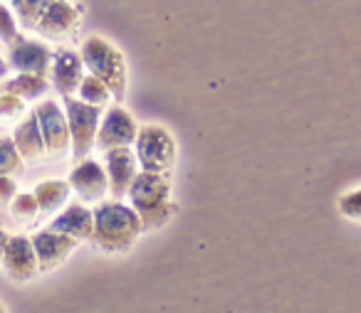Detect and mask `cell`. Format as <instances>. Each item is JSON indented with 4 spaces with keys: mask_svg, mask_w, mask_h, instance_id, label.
<instances>
[{
    "mask_svg": "<svg viewBox=\"0 0 361 313\" xmlns=\"http://www.w3.org/2000/svg\"><path fill=\"white\" fill-rule=\"evenodd\" d=\"M0 313H8V311H6V306H3V301H0Z\"/></svg>",
    "mask_w": 361,
    "mask_h": 313,
    "instance_id": "cell-29",
    "label": "cell"
},
{
    "mask_svg": "<svg viewBox=\"0 0 361 313\" xmlns=\"http://www.w3.org/2000/svg\"><path fill=\"white\" fill-rule=\"evenodd\" d=\"M139 134V124H136L134 114L126 111L124 106L114 104L102 114L99 131H97V148L109 151V148H131Z\"/></svg>",
    "mask_w": 361,
    "mask_h": 313,
    "instance_id": "cell-7",
    "label": "cell"
},
{
    "mask_svg": "<svg viewBox=\"0 0 361 313\" xmlns=\"http://www.w3.org/2000/svg\"><path fill=\"white\" fill-rule=\"evenodd\" d=\"M47 229L52 232H60V234H67V237L77 239V242H85V239H92V229H94V215L87 205H67L50 224Z\"/></svg>",
    "mask_w": 361,
    "mask_h": 313,
    "instance_id": "cell-15",
    "label": "cell"
},
{
    "mask_svg": "<svg viewBox=\"0 0 361 313\" xmlns=\"http://www.w3.org/2000/svg\"><path fill=\"white\" fill-rule=\"evenodd\" d=\"M92 215H94V229L90 242L104 254L129 252L144 232L136 210L121 200L99 203L92 210Z\"/></svg>",
    "mask_w": 361,
    "mask_h": 313,
    "instance_id": "cell-1",
    "label": "cell"
},
{
    "mask_svg": "<svg viewBox=\"0 0 361 313\" xmlns=\"http://www.w3.org/2000/svg\"><path fill=\"white\" fill-rule=\"evenodd\" d=\"M25 114L27 101H23L16 94H8V91H0V121H16Z\"/></svg>",
    "mask_w": 361,
    "mask_h": 313,
    "instance_id": "cell-23",
    "label": "cell"
},
{
    "mask_svg": "<svg viewBox=\"0 0 361 313\" xmlns=\"http://www.w3.org/2000/svg\"><path fill=\"white\" fill-rule=\"evenodd\" d=\"M18 37H20V30H18L16 15H13L11 8L0 3V42H3L6 47H11Z\"/></svg>",
    "mask_w": 361,
    "mask_h": 313,
    "instance_id": "cell-25",
    "label": "cell"
},
{
    "mask_svg": "<svg viewBox=\"0 0 361 313\" xmlns=\"http://www.w3.org/2000/svg\"><path fill=\"white\" fill-rule=\"evenodd\" d=\"M70 188L80 195L85 203H102L106 193H109V178L106 170L99 160L85 158L77 160V165L70 170Z\"/></svg>",
    "mask_w": 361,
    "mask_h": 313,
    "instance_id": "cell-10",
    "label": "cell"
},
{
    "mask_svg": "<svg viewBox=\"0 0 361 313\" xmlns=\"http://www.w3.org/2000/svg\"><path fill=\"white\" fill-rule=\"evenodd\" d=\"M104 170L109 178V193L116 200L126 198L136 173H139V160L131 148H109L104 151Z\"/></svg>",
    "mask_w": 361,
    "mask_h": 313,
    "instance_id": "cell-13",
    "label": "cell"
},
{
    "mask_svg": "<svg viewBox=\"0 0 361 313\" xmlns=\"http://www.w3.org/2000/svg\"><path fill=\"white\" fill-rule=\"evenodd\" d=\"M20 193L18 190V183L13 175H0V210H8L11 203L16 200V195Z\"/></svg>",
    "mask_w": 361,
    "mask_h": 313,
    "instance_id": "cell-26",
    "label": "cell"
},
{
    "mask_svg": "<svg viewBox=\"0 0 361 313\" xmlns=\"http://www.w3.org/2000/svg\"><path fill=\"white\" fill-rule=\"evenodd\" d=\"M13 3V15L18 20V27L23 30H35L40 18L45 15L47 8L55 3V0H11Z\"/></svg>",
    "mask_w": 361,
    "mask_h": 313,
    "instance_id": "cell-19",
    "label": "cell"
},
{
    "mask_svg": "<svg viewBox=\"0 0 361 313\" xmlns=\"http://www.w3.org/2000/svg\"><path fill=\"white\" fill-rule=\"evenodd\" d=\"M47 89H50V82H47V77H40V75H20V72H18L13 79L0 82V91L20 96L23 101L37 99V96H42Z\"/></svg>",
    "mask_w": 361,
    "mask_h": 313,
    "instance_id": "cell-18",
    "label": "cell"
},
{
    "mask_svg": "<svg viewBox=\"0 0 361 313\" xmlns=\"http://www.w3.org/2000/svg\"><path fill=\"white\" fill-rule=\"evenodd\" d=\"M13 143H16L18 153H20L23 163H40L45 158V141H42L40 126H37L35 114H25L23 121L13 131Z\"/></svg>",
    "mask_w": 361,
    "mask_h": 313,
    "instance_id": "cell-16",
    "label": "cell"
},
{
    "mask_svg": "<svg viewBox=\"0 0 361 313\" xmlns=\"http://www.w3.org/2000/svg\"><path fill=\"white\" fill-rule=\"evenodd\" d=\"M134 153L139 160V168L146 173H159L169 175L176 165V155H178V146L176 139L166 126L161 124H146L139 126V134L134 141Z\"/></svg>",
    "mask_w": 361,
    "mask_h": 313,
    "instance_id": "cell-4",
    "label": "cell"
},
{
    "mask_svg": "<svg viewBox=\"0 0 361 313\" xmlns=\"http://www.w3.org/2000/svg\"><path fill=\"white\" fill-rule=\"evenodd\" d=\"M70 193L72 188L67 180H45V183H37L35 190H32L40 215H55L57 210H62L67 205Z\"/></svg>",
    "mask_w": 361,
    "mask_h": 313,
    "instance_id": "cell-17",
    "label": "cell"
},
{
    "mask_svg": "<svg viewBox=\"0 0 361 313\" xmlns=\"http://www.w3.org/2000/svg\"><path fill=\"white\" fill-rule=\"evenodd\" d=\"M77 99L85 101V104H92V106H99V109H104L106 101L111 99L109 89H106L104 84H102L97 77L92 75H85V79L80 82V89H77Z\"/></svg>",
    "mask_w": 361,
    "mask_h": 313,
    "instance_id": "cell-20",
    "label": "cell"
},
{
    "mask_svg": "<svg viewBox=\"0 0 361 313\" xmlns=\"http://www.w3.org/2000/svg\"><path fill=\"white\" fill-rule=\"evenodd\" d=\"M8 210L20 222H35V217L40 215V207H37V200L32 193H18Z\"/></svg>",
    "mask_w": 361,
    "mask_h": 313,
    "instance_id": "cell-21",
    "label": "cell"
},
{
    "mask_svg": "<svg viewBox=\"0 0 361 313\" xmlns=\"http://www.w3.org/2000/svg\"><path fill=\"white\" fill-rule=\"evenodd\" d=\"M129 205L136 210L144 229H159L173 217L176 205L171 203V183L169 175L159 173H146L139 170L131 183L129 193Z\"/></svg>",
    "mask_w": 361,
    "mask_h": 313,
    "instance_id": "cell-2",
    "label": "cell"
},
{
    "mask_svg": "<svg viewBox=\"0 0 361 313\" xmlns=\"http://www.w3.org/2000/svg\"><path fill=\"white\" fill-rule=\"evenodd\" d=\"M23 158L13 139H0V175H18L23 170Z\"/></svg>",
    "mask_w": 361,
    "mask_h": 313,
    "instance_id": "cell-22",
    "label": "cell"
},
{
    "mask_svg": "<svg viewBox=\"0 0 361 313\" xmlns=\"http://www.w3.org/2000/svg\"><path fill=\"white\" fill-rule=\"evenodd\" d=\"M8 239H11V234H8V232H6V229L0 227V259H3V249H6Z\"/></svg>",
    "mask_w": 361,
    "mask_h": 313,
    "instance_id": "cell-27",
    "label": "cell"
},
{
    "mask_svg": "<svg viewBox=\"0 0 361 313\" xmlns=\"http://www.w3.org/2000/svg\"><path fill=\"white\" fill-rule=\"evenodd\" d=\"M82 23V6H75L72 0H55L40 18L32 32L50 42H65L80 30Z\"/></svg>",
    "mask_w": 361,
    "mask_h": 313,
    "instance_id": "cell-9",
    "label": "cell"
},
{
    "mask_svg": "<svg viewBox=\"0 0 361 313\" xmlns=\"http://www.w3.org/2000/svg\"><path fill=\"white\" fill-rule=\"evenodd\" d=\"M6 67H8V65H6V62L0 60V75H3V72H6Z\"/></svg>",
    "mask_w": 361,
    "mask_h": 313,
    "instance_id": "cell-28",
    "label": "cell"
},
{
    "mask_svg": "<svg viewBox=\"0 0 361 313\" xmlns=\"http://www.w3.org/2000/svg\"><path fill=\"white\" fill-rule=\"evenodd\" d=\"M80 57L87 72L109 89L111 99L121 101L126 96V60L109 40L92 35L82 42Z\"/></svg>",
    "mask_w": 361,
    "mask_h": 313,
    "instance_id": "cell-3",
    "label": "cell"
},
{
    "mask_svg": "<svg viewBox=\"0 0 361 313\" xmlns=\"http://www.w3.org/2000/svg\"><path fill=\"white\" fill-rule=\"evenodd\" d=\"M30 239H32V247H35L40 272H52V269L62 267L70 259V254L77 249V244H80L77 239L60 232H52V229H40Z\"/></svg>",
    "mask_w": 361,
    "mask_h": 313,
    "instance_id": "cell-12",
    "label": "cell"
},
{
    "mask_svg": "<svg viewBox=\"0 0 361 313\" xmlns=\"http://www.w3.org/2000/svg\"><path fill=\"white\" fill-rule=\"evenodd\" d=\"M0 267L6 272L11 281L25 283L40 274V264H37V254L32 247V239L27 234H11L6 249H3V259Z\"/></svg>",
    "mask_w": 361,
    "mask_h": 313,
    "instance_id": "cell-8",
    "label": "cell"
},
{
    "mask_svg": "<svg viewBox=\"0 0 361 313\" xmlns=\"http://www.w3.org/2000/svg\"><path fill=\"white\" fill-rule=\"evenodd\" d=\"M32 114H35L42 141H45V155H50V158H65L67 153H72L70 126H67V116L62 104H57L55 99H42L32 109Z\"/></svg>",
    "mask_w": 361,
    "mask_h": 313,
    "instance_id": "cell-6",
    "label": "cell"
},
{
    "mask_svg": "<svg viewBox=\"0 0 361 313\" xmlns=\"http://www.w3.org/2000/svg\"><path fill=\"white\" fill-rule=\"evenodd\" d=\"M62 109L70 126V141H72V155L75 160L90 158L92 148L97 143V131H99L102 109L80 101L77 96H62Z\"/></svg>",
    "mask_w": 361,
    "mask_h": 313,
    "instance_id": "cell-5",
    "label": "cell"
},
{
    "mask_svg": "<svg viewBox=\"0 0 361 313\" xmlns=\"http://www.w3.org/2000/svg\"><path fill=\"white\" fill-rule=\"evenodd\" d=\"M336 207H339V212L344 215L346 219L361 224V188L346 190V193L339 198V205H336Z\"/></svg>",
    "mask_w": 361,
    "mask_h": 313,
    "instance_id": "cell-24",
    "label": "cell"
},
{
    "mask_svg": "<svg viewBox=\"0 0 361 313\" xmlns=\"http://www.w3.org/2000/svg\"><path fill=\"white\" fill-rule=\"evenodd\" d=\"M50 79L52 87L60 91L62 96H75L80 89V82L85 79V62L75 50H60L52 52V65H50Z\"/></svg>",
    "mask_w": 361,
    "mask_h": 313,
    "instance_id": "cell-14",
    "label": "cell"
},
{
    "mask_svg": "<svg viewBox=\"0 0 361 313\" xmlns=\"http://www.w3.org/2000/svg\"><path fill=\"white\" fill-rule=\"evenodd\" d=\"M8 65L18 70L20 75H40L47 77L52 65V50L45 42L27 40V37H18L11 47H8Z\"/></svg>",
    "mask_w": 361,
    "mask_h": 313,
    "instance_id": "cell-11",
    "label": "cell"
}]
</instances>
